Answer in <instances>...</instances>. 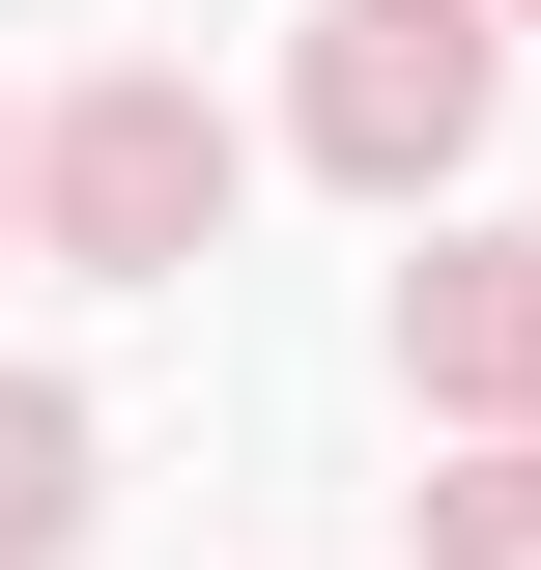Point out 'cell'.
I'll return each instance as SVG.
<instances>
[{"mask_svg":"<svg viewBox=\"0 0 541 570\" xmlns=\"http://www.w3.org/2000/svg\"><path fill=\"white\" fill-rule=\"evenodd\" d=\"M484 142V29L456 0H342V58H314V171H371V200H400V171H456Z\"/></svg>","mask_w":541,"mask_h":570,"instance_id":"cell-2","label":"cell"},{"mask_svg":"<svg viewBox=\"0 0 541 570\" xmlns=\"http://www.w3.org/2000/svg\"><path fill=\"white\" fill-rule=\"evenodd\" d=\"M200 228H228V115H200V86H86V115H58V257L171 285Z\"/></svg>","mask_w":541,"mask_h":570,"instance_id":"cell-1","label":"cell"},{"mask_svg":"<svg viewBox=\"0 0 541 570\" xmlns=\"http://www.w3.org/2000/svg\"><path fill=\"white\" fill-rule=\"evenodd\" d=\"M427 570H541V456H484V485L427 513Z\"/></svg>","mask_w":541,"mask_h":570,"instance_id":"cell-4","label":"cell"},{"mask_svg":"<svg viewBox=\"0 0 541 570\" xmlns=\"http://www.w3.org/2000/svg\"><path fill=\"white\" fill-rule=\"evenodd\" d=\"M58 542H86V428L0 371V570H58Z\"/></svg>","mask_w":541,"mask_h":570,"instance_id":"cell-3","label":"cell"}]
</instances>
